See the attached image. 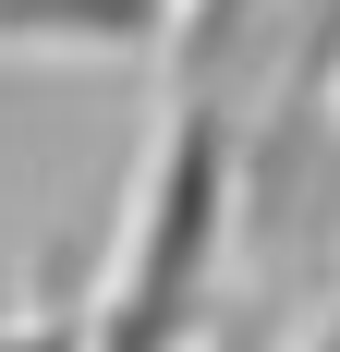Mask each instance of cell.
Listing matches in <instances>:
<instances>
[{
  "instance_id": "3",
  "label": "cell",
  "mask_w": 340,
  "mask_h": 352,
  "mask_svg": "<svg viewBox=\"0 0 340 352\" xmlns=\"http://www.w3.org/2000/svg\"><path fill=\"white\" fill-rule=\"evenodd\" d=\"M268 25V0H182V25H170V61H182V85H219L231 73V49Z\"/></svg>"
},
{
  "instance_id": "2",
  "label": "cell",
  "mask_w": 340,
  "mask_h": 352,
  "mask_svg": "<svg viewBox=\"0 0 340 352\" xmlns=\"http://www.w3.org/2000/svg\"><path fill=\"white\" fill-rule=\"evenodd\" d=\"M182 0H0V49H73V61H158Z\"/></svg>"
},
{
  "instance_id": "1",
  "label": "cell",
  "mask_w": 340,
  "mask_h": 352,
  "mask_svg": "<svg viewBox=\"0 0 340 352\" xmlns=\"http://www.w3.org/2000/svg\"><path fill=\"white\" fill-rule=\"evenodd\" d=\"M243 219V146H231V98L219 85H182L170 98V134L134 158V219H122V255L98 280V340H182L206 304V267Z\"/></svg>"
}]
</instances>
